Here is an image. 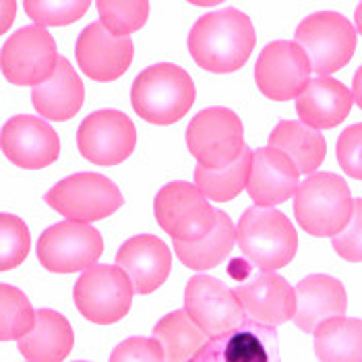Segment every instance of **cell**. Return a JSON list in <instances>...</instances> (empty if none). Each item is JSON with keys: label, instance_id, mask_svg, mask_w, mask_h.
Instances as JSON below:
<instances>
[{"label": "cell", "instance_id": "19", "mask_svg": "<svg viewBox=\"0 0 362 362\" xmlns=\"http://www.w3.org/2000/svg\"><path fill=\"white\" fill-rule=\"evenodd\" d=\"M116 265L133 281L137 294H151L170 276L172 255L162 238L139 234L120 247Z\"/></svg>", "mask_w": 362, "mask_h": 362}, {"label": "cell", "instance_id": "28", "mask_svg": "<svg viewBox=\"0 0 362 362\" xmlns=\"http://www.w3.org/2000/svg\"><path fill=\"white\" fill-rule=\"evenodd\" d=\"M313 335L319 362H362V319H329Z\"/></svg>", "mask_w": 362, "mask_h": 362}, {"label": "cell", "instance_id": "16", "mask_svg": "<svg viewBox=\"0 0 362 362\" xmlns=\"http://www.w3.org/2000/svg\"><path fill=\"white\" fill-rule=\"evenodd\" d=\"M2 151L19 168L42 170L58 160L60 139L56 131L42 118L15 116L2 127Z\"/></svg>", "mask_w": 362, "mask_h": 362}, {"label": "cell", "instance_id": "37", "mask_svg": "<svg viewBox=\"0 0 362 362\" xmlns=\"http://www.w3.org/2000/svg\"><path fill=\"white\" fill-rule=\"evenodd\" d=\"M352 98H354V102L358 104V108L362 110V66L356 71L354 81H352Z\"/></svg>", "mask_w": 362, "mask_h": 362}, {"label": "cell", "instance_id": "35", "mask_svg": "<svg viewBox=\"0 0 362 362\" xmlns=\"http://www.w3.org/2000/svg\"><path fill=\"white\" fill-rule=\"evenodd\" d=\"M110 362H166V356L158 339L131 337L112 350Z\"/></svg>", "mask_w": 362, "mask_h": 362}, {"label": "cell", "instance_id": "8", "mask_svg": "<svg viewBox=\"0 0 362 362\" xmlns=\"http://www.w3.org/2000/svg\"><path fill=\"white\" fill-rule=\"evenodd\" d=\"M187 147L203 168H226L245 151L243 120L230 108L199 112L187 129Z\"/></svg>", "mask_w": 362, "mask_h": 362}, {"label": "cell", "instance_id": "31", "mask_svg": "<svg viewBox=\"0 0 362 362\" xmlns=\"http://www.w3.org/2000/svg\"><path fill=\"white\" fill-rule=\"evenodd\" d=\"M98 11L102 25L114 35L129 37L133 31H139L149 17L147 0H98Z\"/></svg>", "mask_w": 362, "mask_h": 362}, {"label": "cell", "instance_id": "9", "mask_svg": "<svg viewBox=\"0 0 362 362\" xmlns=\"http://www.w3.org/2000/svg\"><path fill=\"white\" fill-rule=\"evenodd\" d=\"M153 211L168 236L180 243H197L211 232L218 209L195 185L170 182L156 197Z\"/></svg>", "mask_w": 362, "mask_h": 362}, {"label": "cell", "instance_id": "29", "mask_svg": "<svg viewBox=\"0 0 362 362\" xmlns=\"http://www.w3.org/2000/svg\"><path fill=\"white\" fill-rule=\"evenodd\" d=\"M252 151L251 147H245L240 158L226 168H203L197 166L195 187L216 203H228L234 197L240 195V191L247 187L251 178Z\"/></svg>", "mask_w": 362, "mask_h": 362}, {"label": "cell", "instance_id": "25", "mask_svg": "<svg viewBox=\"0 0 362 362\" xmlns=\"http://www.w3.org/2000/svg\"><path fill=\"white\" fill-rule=\"evenodd\" d=\"M269 147L286 153L296 166L298 174H313L323 164L327 153V143L323 135L305 122L294 120L279 122L269 137Z\"/></svg>", "mask_w": 362, "mask_h": 362}, {"label": "cell", "instance_id": "36", "mask_svg": "<svg viewBox=\"0 0 362 362\" xmlns=\"http://www.w3.org/2000/svg\"><path fill=\"white\" fill-rule=\"evenodd\" d=\"M337 162L348 176L362 180V122L348 127L339 135Z\"/></svg>", "mask_w": 362, "mask_h": 362}, {"label": "cell", "instance_id": "4", "mask_svg": "<svg viewBox=\"0 0 362 362\" xmlns=\"http://www.w3.org/2000/svg\"><path fill=\"white\" fill-rule=\"evenodd\" d=\"M236 243L243 255L261 272L286 267L298 251L292 222L272 207H249L236 226Z\"/></svg>", "mask_w": 362, "mask_h": 362}, {"label": "cell", "instance_id": "10", "mask_svg": "<svg viewBox=\"0 0 362 362\" xmlns=\"http://www.w3.org/2000/svg\"><path fill=\"white\" fill-rule=\"evenodd\" d=\"M102 252V234L87 223H54L37 240V259L52 274H75L89 269L98 263Z\"/></svg>", "mask_w": 362, "mask_h": 362}, {"label": "cell", "instance_id": "26", "mask_svg": "<svg viewBox=\"0 0 362 362\" xmlns=\"http://www.w3.org/2000/svg\"><path fill=\"white\" fill-rule=\"evenodd\" d=\"M236 243V228L226 211H216V223L211 232L197 240V243H180L174 240V251L178 255L180 263H185L189 269L205 272L216 265H220L230 255Z\"/></svg>", "mask_w": 362, "mask_h": 362}, {"label": "cell", "instance_id": "21", "mask_svg": "<svg viewBox=\"0 0 362 362\" xmlns=\"http://www.w3.org/2000/svg\"><path fill=\"white\" fill-rule=\"evenodd\" d=\"M298 170L292 160L274 147H263L252 151L251 178L247 191L259 207H272L286 203L296 195Z\"/></svg>", "mask_w": 362, "mask_h": 362}, {"label": "cell", "instance_id": "22", "mask_svg": "<svg viewBox=\"0 0 362 362\" xmlns=\"http://www.w3.org/2000/svg\"><path fill=\"white\" fill-rule=\"evenodd\" d=\"M354 98L344 83L332 77L308 81L305 91L296 98V114L300 122L313 129H334L341 124L352 110Z\"/></svg>", "mask_w": 362, "mask_h": 362}, {"label": "cell", "instance_id": "18", "mask_svg": "<svg viewBox=\"0 0 362 362\" xmlns=\"http://www.w3.org/2000/svg\"><path fill=\"white\" fill-rule=\"evenodd\" d=\"M240 305L249 319L267 325L278 327L294 319L296 313V290L274 272H261L251 281L240 284L234 288Z\"/></svg>", "mask_w": 362, "mask_h": 362}, {"label": "cell", "instance_id": "11", "mask_svg": "<svg viewBox=\"0 0 362 362\" xmlns=\"http://www.w3.org/2000/svg\"><path fill=\"white\" fill-rule=\"evenodd\" d=\"M60 56L54 37L40 25L15 31L0 52L2 75L15 85H42L56 73Z\"/></svg>", "mask_w": 362, "mask_h": 362}, {"label": "cell", "instance_id": "1", "mask_svg": "<svg viewBox=\"0 0 362 362\" xmlns=\"http://www.w3.org/2000/svg\"><path fill=\"white\" fill-rule=\"evenodd\" d=\"M252 21L236 8L207 13L189 33V50L195 62L211 73H234L247 64L255 50Z\"/></svg>", "mask_w": 362, "mask_h": 362}, {"label": "cell", "instance_id": "38", "mask_svg": "<svg viewBox=\"0 0 362 362\" xmlns=\"http://www.w3.org/2000/svg\"><path fill=\"white\" fill-rule=\"evenodd\" d=\"M354 19H356V29H358V33L362 35V2L356 6V15H354Z\"/></svg>", "mask_w": 362, "mask_h": 362}, {"label": "cell", "instance_id": "5", "mask_svg": "<svg viewBox=\"0 0 362 362\" xmlns=\"http://www.w3.org/2000/svg\"><path fill=\"white\" fill-rule=\"evenodd\" d=\"M44 201L69 222L89 223L116 214L122 207L124 197L106 176L81 172L54 185Z\"/></svg>", "mask_w": 362, "mask_h": 362}, {"label": "cell", "instance_id": "27", "mask_svg": "<svg viewBox=\"0 0 362 362\" xmlns=\"http://www.w3.org/2000/svg\"><path fill=\"white\" fill-rule=\"evenodd\" d=\"M153 339L160 341L166 362H191L211 337L187 315V310H174L158 321Z\"/></svg>", "mask_w": 362, "mask_h": 362}, {"label": "cell", "instance_id": "15", "mask_svg": "<svg viewBox=\"0 0 362 362\" xmlns=\"http://www.w3.org/2000/svg\"><path fill=\"white\" fill-rule=\"evenodd\" d=\"M75 54L81 71L89 79L108 83L127 73L135 56V46L131 37L114 35L95 21L81 31Z\"/></svg>", "mask_w": 362, "mask_h": 362}, {"label": "cell", "instance_id": "12", "mask_svg": "<svg viewBox=\"0 0 362 362\" xmlns=\"http://www.w3.org/2000/svg\"><path fill=\"white\" fill-rule=\"evenodd\" d=\"M310 71L307 52L296 42L279 40L263 48L255 64V81L265 98L288 102L305 91Z\"/></svg>", "mask_w": 362, "mask_h": 362}, {"label": "cell", "instance_id": "34", "mask_svg": "<svg viewBox=\"0 0 362 362\" xmlns=\"http://www.w3.org/2000/svg\"><path fill=\"white\" fill-rule=\"evenodd\" d=\"M335 252L352 263H362V199L354 201L352 220L332 238Z\"/></svg>", "mask_w": 362, "mask_h": 362}, {"label": "cell", "instance_id": "23", "mask_svg": "<svg viewBox=\"0 0 362 362\" xmlns=\"http://www.w3.org/2000/svg\"><path fill=\"white\" fill-rule=\"evenodd\" d=\"M33 108L48 120L64 122L81 110L85 102V87L71 62L60 56L56 73L42 85L33 87Z\"/></svg>", "mask_w": 362, "mask_h": 362}, {"label": "cell", "instance_id": "30", "mask_svg": "<svg viewBox=\"0 0 362 362\" xmlns=\"http://www.w3.org/2000/svg\"><path fill=\"white\" fill-rule=\"evenodd\" d=\"M37 310L31 308L29 298L17 288L0 286V339H21L35 327Z\"/></svg>", "mask_w": 362, "mask_h": 362}, {"label": "cell", "instance_id": "14", "mask_svg": "<svg viewBox=\"0 0 362 362\" xmlns=\"http://www.w3.org/2000/svg\"><path fill=\"white\" fill-rule=\"evenodd\" d=\"M77 145L87 162L95 166H116L135 151L137 131L133 120L122 112H93L77 131Z\"/></svg>", "mask_w": 362, "mask_h": 362}, {"label": "cell", "instance_id": "17", "mask_svg": "<svg viewBox=\"0 0 362 362\" xmlns=\"http://www.w3.org/2000/svg\"><path fill=\"white\" fill-rule=\"evenodd\" d=\"M191 362H281L276 327L247 319L234 332L211 337Z\"/></svg>", "mask_w": 362, "mask_h": 362}, {"label": "cell", "instance_id": "32", "mask_svg": "<svg viewBox=\"0 0 362 362\" xmlns=\"http://www.w3.org/2000/svg\"><path fill=\"white\" fill-rule=\"evenodd\" d=\"M31 249V236L25 222L17 216H0V269L8 272L19 267Z\"/></svg>", "mask_w": 362, "mask_h": 362}, {"label": "cell", "instance_id": "2", "mask_svg": "<svg viewBox=\"0 0 362 362\" xmlns=\"http://www.w3.org/2000/svg\"><path fill=\"white\" fill-rule=\"evenodd\" d=\"M354 199L348 182L332 172H317L303 180L294 195V214L300 228L319 238L339 234L352 220Z\"/></svg>", "mask_w": 362, "mask_h": 362}, {"label": "cell", "instance_id": "33", "mask_svg": "<svg viewBox=\"0 0 362 362\" xmlns=\"http://www.w3.org/2000/svg\"><path fill=\"white\" fill-rule=\"evenodd\" d=\"M91 6L89 0H25L23 8L35 23L42 25H69L81 19L87 8Z\"/></svg>", "mask_w": 362, "mask_h": 362}, {"label": "cell", "instance_id": "20", "mask_svg": "<svg viewBox=\"0 0 362 362\" xmlns=\"http://www.w3.org/2000/svg\"><path fill=\"white\" fill-rule=\"evenodd\" d=\"M346 310L348 296L339 279L325 274H313L300 279L296 286V313L292 321L300 332L315 334L321 323L346 317Z\"/></svg>", "mask_w": 362, "mask_h": 362}, {"label": "cell", "instance_id": "6", "mask_svg": "<svg viewBox=\"0 0 362 362\" xmlns=\"http://www.w3.org/2000/svg\"><path fill=\"white\" fill-rule=\"evenodd\" d=\"M294 33L296 44L307 52L310 69L321 77L344 69L356 50V29L339 13L308 15Z\"/></svg>", "mask_w": 362, "mask_h": 362}, {"label": "cell", "instance_id": "3", "mask_svg": "<svg viewBox=\"0 0 362 362\" xmlns=\"http://www.w3.org/2000/svg\"><path fill=\"white\" fill-rule=\"evenodd\" d=\"M133 108L151 124H174L195 104V83L176 64H153L133 83Z\"/></svg>", "mask_w": 362, "mask_h": 362}, {"label": "cell", "instance_id": "24", "mask_svg": "<svg viewBox=\"0 0 362 362\" xmlns=\"http://www.w3.org/2000/svg\"><path fill=\"white\" fill-rule=\"evenodd\" d=\"M73 341L69 319L52 308H42L35 327L19 339V352L28 362H62L71 354Z\"/></svg>", "mask_w": 362, "mask_h": 362}, {"label": "cell", "instance_id": "7", "mask_svg": "<svg viewBox=\"0 0 362 362\" xmlns=\"http://www.w3.org/2000/svg\"><path fill=\"white\" fill-rule=\"evenodd\" d=\"M133 281L118 265H91L77 279L73 296L79 313L98 325L124 319L133 305Z\"/></svg>", "mask_w": 362, "mask_h": 362}, {"label": "cell", "instance_id": "13", "mask_svg": "<svg viewBox=\"0 0 362 362\" xmlns=\"http://www.w3.org/2000/svg\"><path fill=\"white\" fill-rule=\"evenodd\" d=\"M185 310L209 337L230 334L249 319L234 290L209 276L189 279L185 290Z\"/></svg>", "mask_w": 362, "mask_h": 362}]
</instances>
